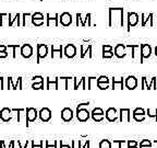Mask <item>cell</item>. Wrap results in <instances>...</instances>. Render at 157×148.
Listing matches in <instances>:
<instances>
[{
    "label": "cell",
    "mask_w": 157,
    "mask_h": 148,
    "mask_svg": "<svg viewBox=\"0 0 157 148\" xmlns=\"http://www.w3.org/2000/svg\"><path fill=\"white\" fill-rule=\"evenodd\" d=\"M118 115H119V114L117 113V110H116L115 108H109L107 110V111H106V114H105L106 118H107V120L109 122H115V121H117Z\"/></svg>",
    "instance_id": "obj_12"
},
{
    "label": "cell",
    "mask_w": 157,
    "mask_h": 148,
    "mask_svg": "<svg viewBox=\"0 0 157 148\" xmlns=\"http://www.w3.org/2000/svg\"><path fill=\"white\" fill-rule=\"evenodd\" d=\"M133 118L136 122H143L145 120V114H133Z\"/></svg>",
    "instance_id": "obj_30"
},
{
    "label": "cell",
    "mask_w": 157,
    "mask_h": 148,
    "mask_svg": "<svg viewBox=\"0 0 157 148\" xmlns=\"http://www.w3.org/2000/svg\"><path fill=\"white\" fill-rule=\"evenodd\" d=\"M91 17L92 14L91 13H87L85 15V19L82 20V14L81 13H76V25L78 27H85L86 25V22H88V27H91Z\"/></svg>",
    "instance_id": "obj_7"
},
{
    "label": "cell",
    "mask_w": 157,
    "mask_h": 148,
    "mask_svg": "<svg viewBox=\"0 0 157 148\" xmlns=\"http://www.w3.org/2000/svg\"><path fill=\"white\" fill-rule=\"evenodd\" d=\"M48 54V47L45 44H38L37 45V63L42 58H45Z\"/></svg>",
    "instance_id": "obj_8"
},
{
    "label": "cell",
    "mask_w": 157,
    "mask_h": 148,
    "mask_svg": "<svg viewBox=\"0 0 157 148\" xmlns=\"http://www.w3.org/2000/svg\"><path fill=\"white\" fill-rule=\"evenodd\" d=\"M37 116V112L34 108H29L26 110V121L27 122H32L35 121V118Z\"/></svg>",
    "instance_id": "obj_22"
},
{
    "label": "cell",
    "mask_w": 157,
    "mask_h": 148,
    "mask_svg": "<svg viewBox=\"0 0 157 148\" xmlns=\"http://www.w3.org/2000/svg\"><path fill=\"white\" fill-rule=\"evenodd\" d=\"M33 89H44V82H38V84H34L32 86Z\"/></svg>",
    "instance_id": "obj_37"
},
{
    "label": "cell",
    "mask_w": 157,
    "mask_h": 148,
    "mask_svg": "<svg viewBox=\"0 0 157 148\" xmlns=\"http://www.w3.org/2000/svg\"><path fill=\"white\" fill-rule=\"evenodd\" d=\"M139 14L136 12H128L127 15V21H128V32H130V30L132 27H135L139 23Z\"/></svg>",
    "instance_id": "obj_3"
},
{
    "label": "cell",
    "mask_w": 157,
    "mask_h": 148,
    "mask_svg": "<svg viewBox=\"0 0 157 148\" xmlns=\"http://www.w3.org/2000/svg\"><path fill=\"white\" fill-rule=\"evenodd\" d=\"M64 55L68 58H73L76 55V47L73 44H68L64 47Z\"/></svg>",
    "instance_id": "obj_15"
},
{
    "label": "cell",
    "mask_w": 157,
    "mask_h": 148,
    "mask_svg": "<svg viewBox=\"0 0 157 148\" xmlns=\"http://www.w3.org/2000/svg\"><path fill=\"white\" fill-rule=\"evenodd\" d=\"M33 19L43 20V19H45V18H44V14H43L42 12H34V13H32V15H31V20H33Z\"/></svg>",
    "instance_id": "obj_31"
},
{
    "label": "cell",
    "mask_w": 157,
    "mask_h": 148,
    "mask_svg": "<svg viewBox=\"0 0 157 148\" xmlns=\"http://www.w3.org/2000/svg\"><path fill=\"white\" fill-rule=\"evenodd\" d=\"M156 77H153L151 82L147 81V78L145 76L142 77V86H141V89H147V90H151V89H157V84H156Z\"/></svg>",
    "instance_id": "obj_5"
},
{
    "label": "cell",
    "mask_w": 157,
    "mask_h": 148,
    "mask_svg": "<svg viewBox=\"0 0 157 148\" xmlns=\"http://www.w3.org/2000/svg\"><path fill=\"white\" fill-rule=\"evenodd\" d=\"M21 55L25 58H29L33 55V47L29 44H24L21 46Z\"/></svg>",
    "instance_id": "obj_16"
},
{
    "label": "cell",
    "mask_w": 157,
    "mask_h": 148,
    "mask_svg": "<svg viewBox=\"0 0 157 148\" xmlns=\"http://www.w3.org/2000/svg\"><path fill=\"white\" fill-rule=\"evenodd\" d=\"M115 56H117L118 58H124L127 56V53H125V46L123 44H118L115 47Z\"/></svg>",
    "instance_id": "obj_17"
},
{
    "label": "cell",
    "mask_w": 157,
    "mask_h": 148,
    "mask_svg": "<svg viewBox=\"0 0 157 148\" xmlns=\"http://www.w3.org/2000/svg\"><path fill=\"white\" fill-rule=\"evenodd\" d=\"M153 143H154V144H157V141H153Z\"/></svg>",
    "instance_id": "obj_44"
},
{
    "label": "cell",
    "mask_w": 157,
    "mask_h": 148,
    "mask_svg": "<svg viewBox=\"0 0 157 148\" xmlns=\"http://www.w3.org/2000/svg\"><path fill=\"white\" fill-rule=\"evenodd\" d=\"M155 55H156V57H157V51H155Z\"/></svg>",
    "instance_id": "obj_45"
},
{
    "label": "cell",
    "mask_w": 157,
    "mask_h": 148,
    "mask_svg": "<svg viewBox=\"0 0 157 148\" xmlns=\"http://www.w3.org/2000/svg\"><path fill=\"white\" fill-rule=\"evenodd\" d=\"M39 116L43 122H48L52 118V111L48 108H44L39 111Z\"/></svg>",
    "instance_id": "obj_18"
},
{
    "label": "cell",
    "mask_w": 157,
    "mask_h": 148,
    "mask_svg": "<svg viewBox=\"0 0 157 148\" xmlns=\"http://www.w3.org/2000/svg\"><path fill=\"white\" fill-rule=\"evenodd\" d=\"M10 113H11V110H9L8 108H5L1 110V112H0V117H1V120L5 122L9 121L10 118H11V116H10Z\"/></svg>",
    "instance_id": "obj_24"
},
{
    "label": "cell",
    "mask_w": 157,
    "mask_h": 148,
    "mask_svg": "<svg viewBox=\"0 0 157 148\" xmlns=\"http://www.w3.org/2000/svg\"><path fill=\"white\" fill-rule=\"evenodd\" d=\"M80 48H81V58H85L86 55H87L90 58H92L93 57V53H92V45H83L82 44L81 46H80Z\"/></svg>",
    "instance_id": "obj_14"
},
{
    "label": "cell",
    "mask_w": 157,
    "mask_h": 148,
    "mask_svg": "<svg viewBox=\"0 0 157 148\" xmlns=\"http://www.w3.org/2000/svg\"><path fill=\"white\" fill-rule=\"evenodd\" d=\"M44 20H40V19H33L32 20V23L35 25V27H42L43 24H44Z\"/></svg>",
    "instance_id": "obj_32"
},
{
    "label": "cell",
    "mask_w": 157,
    "mask_h": 148,
    "mask_svg": "<svg viewBox=\"0 0 157 148\" xmlns=\"http://www.w3.org/2000/svg\"><path fill=\"white\" fill-rule=\"evenodd\" d=\"M125 87L129 90H134L137 87V79L135 76H129L125 79Z\"/></svg>",
    "instance_id": "obj_13"
},
{
    "label": "cell",
    "mask_w": 157,
    "mask_h": 148,
    "mask_svg": "<svg viewBox=\"0 0 157 148\" xmlns=\"http://www.w3.org/2000/svg\"><path fill=\"white\" fill-rule=\"evenodd\" d=\"M108 25L113 27H123V9L122 8H109L108 14Z\"/></svg>",
    "instance_id": "obj_1"
},
{
    "label": "cell",
    "mask_w": 157,
    "mask_h": 148,
    "mask_svg": "<svg viewBox=\"0 0 157 148\" xmlns=\"http://www.w3.org/2000/svg\"><path fill=\"white\" fill-rule=\"evenodd\" d=\"M60 146H61V148H70V146H63L62 145V143L60 144Z\"/></svg>",
    "instance_id": "obj_43"
},
{
    "label": "cell",
    "mask_w": 157,
    "mask_h": 148,
    "mask_svg": "<svg viewBox=\"0 0 157 148\" xmlns=\"http://www.w3.org/2000/svg\"><path fill=\"white\" fill-rule=\"evenodd\" d=\"M151 54H152V47L150 44H141V57H140V63L144 62L145 58H150Z\"/></svg>",
    "instance_id": "obj_4"
},
{
    "label": "cell",
    "mask_w": 157,
    "mask_h": 148,
    "mask_svg": "<svg viewBox=\"0 0 157 148\" xmlns=\"http://www.w3.org/2000/svg\"><path fill=\"white\" fill-rule=\"evenodd\" d=\"M155 51H157V46H156V47H155Z\"/></svg>",
    "instance_id": "obj_47"
},
{
    "label": "cell",
    "mask_w": 157,
    "mask_h": 148,
    "mask_svg": "<svg viewBox=\"0 0 157 148\" xmlns=\"http://www.w3.org/2000/svg\"><path fill=\"white\" fill-rule=\"evenodd\" d=\"M133 114H145V115H146V112H145L144 109H142V108H136V109H134V111H133Z\"/></svg>",
    "instance_id": "obj_35"
},
{
    "label": "cell",
    "mask_w": 157,
    "mask_h": 148,
    "mask_svg": "<svg viewBox=\"0 0 157 148\" xmlns=\"http://www.w3.org/2000/svg\"><path fill=\"white\" fill-rule=\"evenodd\" d=\"M8 20H9V27H20V19H21V14L17 13L14 15V18H12L11 13H8Z\"/></svg>",
    "instance_id": "obj_20"
},
{
    "label": "cell",
    "mask_w": 157,
    "mask_h": 148,
    "mask_svg": "<svg viewBox=\"0 0 157 148\" xmlns=\"http://www.w3.org/2000/svg\"><path fill=\"white\" fill-rule=\"evenodd\" d=\"M8 56V53L7 51H5V52H0V58H5V57Z\"/></svg>",
    "instance_id": "obj_40"
},
{
    "label": "cell",
    "mask_w": 157,
    "mask_h": 148,
    "mask_svg": "<svg viewBox=\"0 0 157 148\" xmlns=\"http://www.w3.org/2000/svg\"><path fill=\"white\" fill-rule=\"evenodd\" d=\"M33 80H34L35 84H38V82H44V78L40 76H36L33 78Z\"/></svg>",
    "instance_id": "obj_38"
},
{
    "label": "cell",
    "mask_w": 157,
    "mask_h": 148,
    "mask_svg": "<svg viewBox=\"0 0 157 148\" xmlns=\"http://www.w3.org/2000/svg\"><path fill=\"white\" fill-rule=\"evenodd\" d=\"M90 105V102H85V103H80L76 106V117L78 121L85 122L90 118L91 113L88 112V110L86 109V106Z\"/></svg>",
    "instance_id": "obj_2"
},
{
    "label": "cell",
    "mask_w": 157,
    "mask_h": 148,
    "mask_svg": "<svg viewBox=\"0 0 157 148\" xmlns=\"http://www.w3.org/2000/svg\"><path fill=\"white\" fill-rule=\"evenodd\" d=\"M58 80L59 78H55V79H50L47 78V89H59V84H58Z\"/></svg>",
    "instance_id": "obj_25"
},
{
    "label": "cell",
    "mask_w": 157,
    "mask_h": 148,
    "mask_svg": "<svg viewBox=\"0 0 157 148\" xmlns=\"http://www.w3.org/2000/svg\"><path fill=\"white\" fill-rule=\"evenodd\" d=\"M6 49H7V46H5V45H0V52H5Z\"/></svg>",
    "instance_id": "obj_41"
},
{
    "label": "cell",
    "mask_w": 157,
    "mask_h": 148,
    "mask_svg": "<svg viewBox=\"0 0 157 148\" xmlns=\"http://www.w3.org/2000/svg\"><path fill=\"white\" fill-rule=\"evenodd\" d=\"M113 46L111 45H104L103 46V57L104 58H111L113 56Z\"/></svg>",
    "instance_id": "obj_21"
},
{
    "label": "cell",
    "mask_w": 157,
    "mask_h": 148,
    "mask_svg": "<svg viewBox=\"0 0 157 148\" xmlns=\"http://www.w3.org/2000/svg\"><path fill=\"white\" fill-rule=\"evenodd\" d=\"M56 53H58L59 56L62 58V45H60V47H59L58 49L55 48V46L52 45V58H54V56H55V54H56Z\"/></svg>",
    "instance_id": "obj_28"
},
{
    "label": "cell",
    "mask_w": 157,
    "mask_h": 148,
    "mask_svg": "<svg viewBox=\"0 0 157 148\" xmlns=\"http://www.w3.org/2000/svg\"><path fill=\"white\" fill-rule=\"evenodd\" d=\"M96 82H104V84H109V79L107 76H101L98 79H96Z\"/></svg>",
    "instance_id": "obj_33"
},
{
    "label": "cell",
    "mask_w": 157,
    "mask_h": 148,
    "mask_svg": "<svg viewBox=\"0 0 157 148\" xmlns=\"http://www.w3.org/2000/svg\"><path fill=\"white\" fill-rule=\"evenodd\" d=\"M46 19H47V27H58L59 24V14H46Z\"/></svg>",
    "instance_id": "obj_10"
},
{
    "label": "cell",
    "mask_w": 157,
    "mask_h": 148,
    "mask_svg": "<svg viewBox=\"0 0 157 148\" xmlns=\"http://www.w3.org/2000/svg\"><path fill=\"white\" fill-rule=\"evenodd\" d=\"M123 86H124V80H123V77H121L120 80L117 81L115 80V78H113V88L111 89H123Z\"/></svg>",
    "instance_id": "obj_26"
},
{
    "label": "cell",
    "mask_w": 157,
    "mask_h": 148,
    "mask_svg": "<svg viewBox=\"0 0 157 148\" xmlns=\"http://www.w3.org/2000/svg\"><path fill=\"white\" fill-rule=\"evenodd\" d=\"M141 20H142V22H141V25L142 27H147V24L150 23V27H153L154 25V22H153V20H154V14L153 13H148V14H146V13H142L141 14Z\"/></svg>",
    "instance_id": "obj_9"
},
{
    "label": "cell",
    "mask_w": 157,
    "mask_h": 148,
    "mask_svg": "<svg viewBox=\"0 0 157 148\" xmlns=\"http://www.w3.org/2000/svg\"><path fill=\"white\" fill-rule=\"evenodd\" d=\"M73 81H74V84H73V89H75V90H78V87L82 86V89H86V84H85V81H86V78L85 77H82L81 79H80V81L78 82V79L74 77L73 78Z\"/></svg>",
    "instance_id": "obj_23"
},
{
    "label": "cell",
    "mask_w": 157,
    "mask_h": 148,
    "mask_svg": "<svg viewBox=\"0 0 157 148\" xmlns=\"http://www.w3.org/2000/svg\"><path fill=\"white\" fill-rule=\"evenodd\" d=\"M129 148H137V147H136V146H135V147H129Z\"/></svg>",
    "instance_id": "obj_46"
},
{
    "label": "cell",
    "mask_w": 157,
    "mask_h": 148,
    "mask_svg": "<svg viewBox=\"0 0 157 148\" xmlns=\"http://www.w3.org/2000/svg\"><path fill=\"white\" fill-rule=\"evenodd\" d=\"M146 114L148 115V117L155 118L157 122V109H148L146 111Z\"/></svg>",
    "instance_id": "obj_27"
},
{
    "label": "cell",
    "mask_w": 157,
    "mask_h": 148,
    "mask_svg": "<svg viewBox=\"0 0 157 148\" xmlns=\"http://www.w3.org/2000/svg\"><path fill=\"white\" fill-rule=\"evenodd\" d=\"M140 146H152V141H148V139H143L140 143Z\"/></svg>",
    "instance_id": "obj_36"
},
{
    "label": "cell",
    "mask_w": 157,
    "mask_h": 148,
    "mask_svg": "<svg viewBox=\"0 0 157 148\" xmlns=\"http://www.w3.org/2000/svg\"><path fill=\"white\" fill-rule=\"evenodd\" d=\"M72 117H73V111L70 108H64L61 111V118L64 122L71 121Z\"/></svg>",
    "instance_id": "obj_19"
},
{
    "label": "cell",
    "mask_w": 157,
    "mask_h": 148,
    "mask_svg": "<svg viewBox=\"0 0 157 148\" xmlns=\"http://www.w3.org/2000/svg\"><path fill=\"white\" fill-rule=\"evenodd\" d=\"M94 80H96V77H88L87 78V81H88V88L87 89H92V82L94 81Z\"/></svg>",
    "instance_id": "obj_39"
},
{
    "label": "cell",
    "mask_w": 157,
    "mask_h": 148,
    "mask_svg": "<svg viewBox=\"0 0 157 148\" xmlns=\"http://www.w3.org/2000/svg\"><path fill=\"white\" fill-rule=\"evenodd\" d=\"M72 20H73L72 14L69 12H63L59 15V22L62 27H69L72 23Z\"/></svg>",
    "instance_id": "obj_6"
},
{
    "label": "cell",
    "mask_w": 157,
    "mask_h": 148,
    "mask_svg": "<svg viewBox=\"0 0 157 148\" xmlns=\"http://www.w3.org/2000/svg\"><path fill=\"white\" fill-rule=\"evenodd\" d=\"M119 121L122 123V122L127 121V122H130L131 120V116H130V109H120V111H119Z\"/></svg>",
    "instance_id": "obj_11"
},
{
    "label": "cell",
    "mask_w": 157,
    "mask_h": 148,
    "mask_svg": "<svg viewBox=\"0 0 157 148\" xmlns=\"http://www.w3.org/2000/svg\"><path fill=\"white\" fill-rule=\"evenodd\" d=\"M99 148H111V143L107 139H104L99 144Z\"/></svg>",
    "instance_id": "obj_29"
},
{
    "label": "cell",
    "mask_w": 157,
    "mask_h": 148,
    "mask_svg": "<svg viewBox=\"0 0 157 148\" xmlns=\"http://www.w3.org/2000/svg\"><path fill=\"white\" fill-rule=\"evenodd\" d=\"M97 84V87L101 90H106V89L109 88V84H104V82H96Z\"/></svg>",
    "instance_id": "obj_34"
},
{
    "label": "cell",
    "mask_w": 157,
    "mask_h": 148,
    "mask_svg": "<svg viewBox=\"0 0 157 148\" xmlns=\"http://www.w3.org/2000/svg\"><path fill=\"white\" fill-rule=\"evenodd\" d=\"M140 148H153L152 146H140Z\"/></svg>",
    "instance_id": "obj_42"
}]
</instances>
